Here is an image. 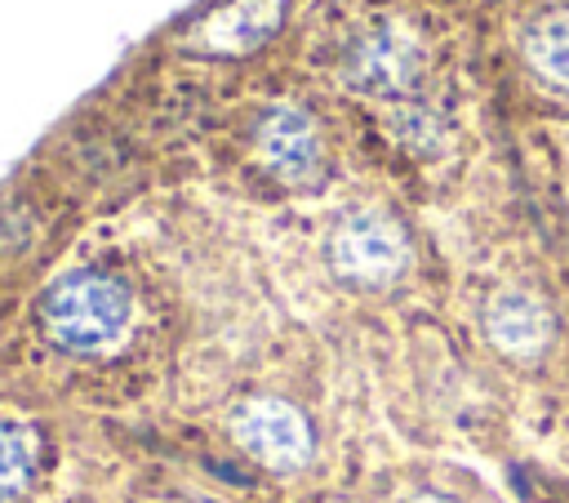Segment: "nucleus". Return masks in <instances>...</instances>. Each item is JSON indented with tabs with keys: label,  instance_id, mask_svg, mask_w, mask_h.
Here are the masks:
<instances>
[{
	"label": "nucleus",
	"instance_id": "f257e3e1",
	"mask_svg": "<svg viewBox=\"0 0 569 503\" xmlns=\"http://www.w3.org/2000/svg\"><path fill=\"white\" fill-rule=\"evenodd\" d=\"M40 316L58 347L76 356H98L116 347L129 329V289L102 272H71L44 294Z\"/></svg>",
	"mask_w": 569,
	"mask_h": 503
},
{
	"label": "nucleus",
	"instance_id": "f03ea898",
	"mask_svg": "<svg viewBox=\"0 0 569 503\" xmlns=\"http://www.w3.org/2000/svg\"><path fill=\"white\" fill-rule=\"evenodd\" d=\"M329 263L342 280L356 285H387L391 276L405 272L409 263V240L396 218L378 209H356L347 214L333 236H329Z\"/></svg>",
	"mask_w": 569,
	"mask_h": 503
},
{
	"label": "nucleus",
	"instance_id": "7ed1b4c3",
	"mask_svg": "<svg viewBox=\"0 0 569 503\" xmlns=\"http://www.w3.org/2000/svg\"><path fill=\"white\" fill-rule=\"evenodd\" d=\"M231 432L267 467L289 472V467H302L311 458V427L289 401H276V396L244 401L231 414Z\"/></svg>",
	"mask_w": 569,
	"mask_h": 503
},
{
	"label": "nucleus",
	"instance_id": "20e7f679",
	"mask_svg": "<svg viewBox=\"0 0 569 503\" xmlns=\"http://www.w3.org/2000/svg\"><path fill=\"white\" fill-rule=\"evenodd\" d=\"M351 76L356 85L373 93H400L422 76V45L405 22H382L373 27L356 49H351Z\"/></svg>",
	"mask_w": 569,
	"mask_h": 503
},
{
	"label": "nucleus",
	"instance_id": "39448f33",
	"mask_svg": "<svg viewBox=\"0 0 569 503\" xmlns=\"http://www.w3.org/2000/svg\"><path fill=\"white\" fill-rule=\"evenodd\" d=\"M258 151L271 165V174H280L284 183H311L316 169H320L316 129L293 107H276V111L262 116V125H258Z\"/></svg>",
	"mask_w": 569,
	"mask_h": 503
},
{
	"label": "nucleus",
	"instance_id": "423d86ee",
	"mask_svg": "<svg viewBox=\"0 0 569 503\" xmlns=\"http://www.w3.org/2000/svg\"><path fill=\"white\" fill-rule=\"evenodd\" d=\"M485 334L507 356H538L547 347V338H551V316L533 294L502 289L485 307Z\"/></svg>",
	"mask_w": 569,
	"mask_h": 503
},
{
	"label": "nucleus",
	"instance_id": "0eeeda50",
	"mask_svg": "<svg viewBox=\"0 0 569 503\" xmlns=\"http://www.w3.org/2000/svg\"><path fill=\"white\" fill-rule=\"evenodd\" d=\"M276 9H280V0H236L231 9L213 13V18L200 27V36H204V45H213V49H249V45H258V40L271 31Z\"/></svg>",
	"mask_w": 569,
	"mask_h": 503
},
{
	"label": "nucleus",
	"instance_id": "6e6552de",
	"mask_svg": "<svg viewBox=\"0 0 569 503\" xmlns=\"http://www.w3.org/2000/svg\"><path fill=\"white\" fill-rule=\"evenodd\" d=\"M529 58L542 76L569 85V13H556V18H542L533 31H529Z\"/></svg>",
	"mask_w": 569,
	"mask_h": 503
},
{
	"label": "nucleus",
	"instance_id": "1a4fd4ad",
	"mask_svg": "<svg viewBox=\"0 0 569 503\" xmlns=\"http://www.w3.org/2000/svg\"><path fill=\"white\" fill-rule=\"evenodd\" d=\"M31 481V441L22 427L0 423V499H13Z\"/></svg>",
	"mask_w": 569,
	"mask_h": 503
},
{
	"label": "nucleus",
	"instance_id": "9d476101",
	"mask_svg": "<svg viewBox=\"0 0 569 503\" xmlns=\"http://www.w3.org/2000/svg\"><path fill=\"white\" fill-rule=\"evenodd\" d=\"M413 503H449V499H436V494H418Z\"/></svg>",
	"mask_w": 569,
	"mask_h": 503
}]
</instances>
